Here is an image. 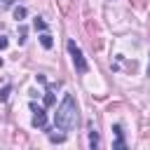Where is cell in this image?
<instances>
[{
  "mask_svg": "<svg viewBox=\"0 0 150 150\" xmlns=\"http://www.w3.org/2000/svg\"><path fill=\"white\" fill-rule=\"evenodd\" d=\"M89 145H91L94 150L98 148V134H96V129H94V127H91V131H89Z\"/></svg>",
  "mask_w": 150,
  "mask_h": 150,
  "instance_id": "52a82bcc",
  "label": "cell"
},
{
  "mask_svg": "<svg viewBox=\"0 0 150 150\" xmlns=\"http://www.w3.org/2000/svg\"><path fill=\"white\" fill-rule=\"evenodd\" d=\"M9 91H12V87H9V84H5V87L0 89V103H5V101L9 98Z\"/></svg>",
  "mask_w": 150,
  "mask_h": 150,
  "instance_id": "ba28073f",
  "label": "cell"
},
{
  "mask_svg": "<svg viewBox=\"0 0 150 150\" xmlns=\"http://www.w3.org/2000/svg\"><path fill=\"white\" fill-rule=\"evenodd\" d=\"M16 0H0V7H12Z\"/></svg>",
  "mask_w": 150,
  "mask_h": 150,
  "instance_id": "5bb4252c",
  "label": "cell"
},
{
  "mask_svg": "<svg viewBox=\"0 0 150 150\" xmlns=\"http://www.w3.org/2000/svg\"><path fill=\"white\" fill-rule=\"evenodd\" d=\"M30 110L35 112V115H33V127H35V129H45V127H47V112H45V108L30 103Z\"/></svg>",
  "mask_w": 150,
  "mask_h": 150,
  "instance_id": "3957f363",
  "label": "cell"
},
{
  "mask_svg": "<svg viewBox=\"0 0 150 150\" xmlns=\"http://www.w3.org/2000/svg\"><path fill=\"white\" fill-rule=\"evenodd\" d=\"M77 122H80V117H77L75 98H73L70 94H66L63 101H61V105L56 108L54 124H56V129H61V131H73V129L77 127Z\"/></svg>",
  "mask_w": 150,
  "mask_h": 150,
  "instance_id": "6da1fadb",
  "label": "cell"
},
{
  "mask_svg": "<svg viewBox=\"0 0 150 150\" xmlns=\"http://www.w3.org/2000/svg\"><path fill=\"white\" fill-rule=\"evenodd\" d=\"M26 14H28V9H26V7H21V5H16V7H14V19H16V21H23V19H26Z\"/></svg>",
  "mask_w": 150,
  "mask_h": 150,
  "instance_id": "8992f818",
  "label": "cell"
},
{
  "mask_svg": "<svg viewBox=\"0 0 150 150\" xmlns=\"http://www.w3.org/2000/svg\"><path fill=\"white\" fill-rule=\"evenodd\" d=\"M68 52H70V59H73V66H75V70L77 73H87L89 70V63L84 61V56H82V49L75 45V40H68Z\"/></svg>",
  "mask_w": 150,
  "mask_h": 150,
  "instance_id": "7a4b0ae2",
  "label": "cell"
},
{
  "mask_svg": "<svg viewBox=\"0 0 150 150\" xmlns=\"http://www.w3.org/2000/svg\"><path fill=\"white\" fill-rule=\"evenodd\" d=\"M7 45H9V40L5 35H0V49H7Z\"/></svg>",
  "mask_w": 150,
  "mask_h": 150,
  "instance_id": "4fadbf2b",
  "label": "cell"
},
{
  "mask_svg": "<svg viewBox=\"0 0 150 150\" xmlns=\"http://www.w3.org/2000/svg\"><path fill=\"white\" fill-rule=\"evenodd\" d=\"M23 42H26V28L21 26L19 28V45H23Z\"/></svg>",
  "mask_w": 150,
  "mask_h": 150,
  "instance_id": "7c38bea8",
  "label": "cell"
},
{
  "mask_svg": "<svg viewBox=\"0 0 150 150\" xmlns=\"http://www.w3.org/2000/svg\"><path fill=\"white\" fill-rule=\"evenodd\" d=\"M33 23H35V28H38V30H47V23H45L42 19H35Z\"/></svg>",
  "mask_w": 150,
  "mask_h": 150,
  "instance_id": "8fae6325",
  "label": "cell"
},
{
  "mask_svg": "<svg viewBox=\"0 0 150 150\" xmlns=\"http://www.w3.org/2000/svg\"><path fill=\"white\" fill-rule=\"evenodd\" d=\"M112 134H115L112 150H124V148H127V143H124V131H122V127H120V124H115V127H112Z\"/></svg>",
  "mask_w": 150,
  "mask_h": 150,
  "instance_id": "277c9868",
  "label": "cell"
},
{
  "mask_svg": "<svg viewBox=\"0 0 150 150\" xmlns=\"http://www.w3.org/2000/svg\"><path fill=\"white\" fill-rule=\"evenodd\" d=\"M40 45H42L45 49H52V47H54V40H52V35H49V33H42V35H40Z\"/></svg>",
  "mask_w": 150,
  "mask_h": 150,
  "instance_id": "5b68a950",
  "label": "cell"
},
{
  "mask_svg": "<svg viewBox=\"0 0 150 150\" xmlns=\"http://www.w3.org/2000/svg\"><path fill=\"white\" fill-rule=\"evenodd\" d=\"M54 101H56V98H54V94H52V89H49V91L45 94V105L49 108V105H54Z\"/></svg>",
  "mask_w": 150,
  "mask_h": 150,
  "instance_id": "9c48e42d",
  "label": "cell"
},
{
  "mask_svg": "<svg viewBox=\"0 0 150 150\" xmlns=\"http://www.w3.org/2000/svg\"><path fill=\"white\" fill-rule=\"evenodd\" d=\"M49 141H52V143H63L66 136H61V134H49Z\"/></svg>",
  "mask_w": 150,
  "mask_h": 150,
  "instance_id": "30bf717a",
  "label": "cell"
}]
</instances>
